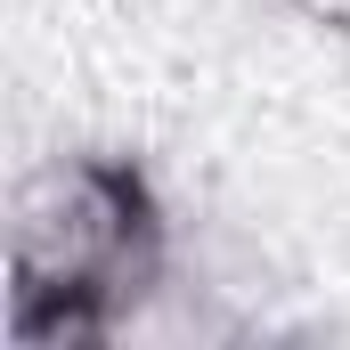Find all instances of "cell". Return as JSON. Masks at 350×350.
I'll return each instance as SVG.
<instances>
[{
  "label": "cell",
  "mask_w": 350,
  "mask_h": 350,
  "mask_svg": "<svg viewBox=\"0 0 350 350\" xmlns=\"http://www.w3.org/2000/svg\"><path fill=\"white\" fill-rule=\"evenodd\" d=\"M172 269V220L155 179L114 147L49 155L16 179L8 212V342L98 350L114 342Z\"/></svg>",
  "instance_id": "cell-1"
},
{
  "label": "cell",
  "mask_w": 350,
  "mask_h": 350,
  "mask_svg": "<svg viewBox=\"0 0 350 350\" xmlns=\"http://www.w3.org/2000/svg\"><path fill=\"white\" fill-rule=\"evenodd\" d=\"M285 16H301L310 33H326V41H350V0H277Z\"/></svg>",
  "instance_id": "cell-2"
}]
</instances>
